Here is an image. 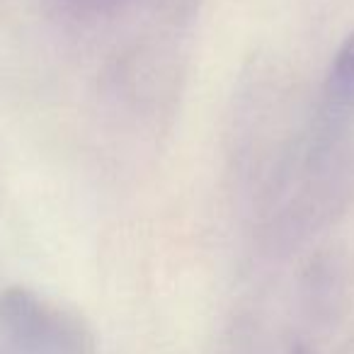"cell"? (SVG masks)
<instances>
[{
  "label": "cell",
  "instance_id": "6da1fadb",
  "mask_svg": "<svg viewBox=\"0 0 354 354\" xmlns=\"http://www.w3.org/2000/svg\"><path fill=\"white\" fill-rule=\"evenodd\" d=\"M0 333L17 354H93V339L78 315L27 289L0 296Z\"/></svg>",
  "mask_w": 354,
  "mask_h": 354
},
{
  "label": "cell",
  "instance_id": "7a4b0ae2",
  "mask_svg": "<svg viewBox=\"0 0 354 354\" xmlns=\"http://www.w3.org/2000/svg\"><path fill=\"white\" fill-rule=\"evenodd\" d=\"M325 100L335 109H354V30L335 51L325 80Z\"/></svg>",
  "mask_w": 354,
  "mask_h": 354
},
{
  "label": "cell",
  "instance_id": "3957f363",
  "mask_svg": "<svg viewBox=\"0 0 354 354\" xmlns=\"http://www.w3.org/2000/svg\"><path fill=\"white\" fill-rule=\"evenodd\" d=\"M73 6H80V8H93V10H102V8H109V6H117L119 0H71Z\"/></svg>",
  "mask_w": 354,
  "mask_h": 354
},
{
  "label": "cell",
  "instance_id": "277c9868",
  "mask_svg": "<svg viewBox=\"0 0 354 354\" xmlns=\"http://www.w3.org/2000/svg\"><path fill=\"white\" fill-rule=\"evenodd\" d=\"M289 354H310V349H308V347H304V344H296V347L291 349Z\"/></svg>",
  "mask_w": 354,
  "mask_h": 354
}]
</instances>
